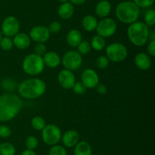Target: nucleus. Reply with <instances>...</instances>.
Segmentation results:
<instances>
[{"instance_id":"nucleus-1","label":"nucleus","mask_w":155,"mask_h":155,"mask_svg":"<svg viewBox=\"0 0 155 155\" xmlns=\"http://www.w3.org/2000/svg\"><path fill=\"white\" fill-rule=\"evenodd\" d=\"M23 107L21 97L5 93L0 95V121L8 122L18 115Z\"/></svg>"},{"instance_id":"nucleus-2","label":"nucleus","mask_w":155,"mask_h":155,"mask_svg":"<svg viewBox=\"0 0 155 155\" xmlns=\"http://www.w3.org/2000/svg\"><path fill=\"white\" fill-rule=\"evenodd\" d=\"M18 93L23 98L33 100L40 97L46 91V84L43 80L37 78L26 79L18 88Z\"/></svg>"},{"instance_id":"nucleus-3","label":"nucleus","mask_w":155,"mask_h":155,"mask_svg":"<svg viewBox=\"0 0 155 155\" xmlns=\"http://www.w3.org/2000/svg\"><path fill=\"white\" fill-rule=\"evenodd\" d=\"M117 18L121 23L130 24L137 21L140 15V8L133 2L124 1L120 2L115 9Z\"/></svg>"},{"instance_id":"nucleus-4","label":"nucleus","mask_w":155,"mask_h":155,"mask_svg":"<svg viewBox=\"0 0 155 155\" xmlns=\"http://www.w3.org/2000/svg\"><path fill=\"white\" fill-rule=\"evenodd\" d=\"M149 27L142 21H136L129 24L127 36L131 43L136 46H143L149 40Z\"/></svg>"},{"instance_id":"nucleus-5","label":"nucleus","mask_w":155,"mask_h":155,"mask_svg":"<svg viewBox=\"0 0 155 155\" xmlns=\"http://www.w3.org/2000/svg\"><path fill=\"white\" fill-rule=\"evenodd\" d=\"M45 66L42 56L35 53H30L26 56L22 62L23 70L26 74L30 76L40 74L44 71Z\"/></svg>"},{"instance_id":"nucleus-6","label":"nucleus","mask_w":155,"mask_h":155,"mask_svg":"<svg viewBox=\"0 0 155 155\" xmlns=\"http://www.w3.org/2000/svg\"><path fill=\"white\" fill-rule=\"evenodd\" d=\"M128 56L127 46L121 43H112L106 47V56L109 61L121 62Z\"/></svg>"},{"instance_id":"nucleus-7","label":"nucleus","mask_w":155,"mask_h":155,"mask_svg":"<svg viewBox=\"0 0 155 155\" xmlns=\"http://www.w3.org/2000/svg\"><path fill=\"white\" fill-rule=\"evenodd\" d=\"M61 131L54 124H48L42 130V139L47 145L53 146L58 144L61 139Z\"/></svg>"},{"instance_id":"nucleus-8","label":"nucleus","mask_w":155,"mask_h":155,"mask_svg":"<svg viewBox=\"0 0 155 155\" xmlns=\"http://www.w3.org/2000/svg\"><path fill=\"white\" fill-rule=\"evenodd\" d=\"M65 69L75 71L80 68L83 63V56L75 50H70L64 53L61 62Z\"/></svg>"},{"instance_id":"nucleus-9","label":"nucleus","mask_w":155,"mask_h":155,"mask_svg":"<svg viewBox=\"0 0 155 155\" xmlns=\"http://www.w3.org/2000/svg\"><path fill=\"white\" fill-rule=\"evenodd\" d=\"M117 24L115 20L110 18H104L98 22L95 30L98 35L104 38H107L113 36L117 31Z\"/></svg>"},{"instance_id":"nucleus-10","label":"nucleus","mask_w":155,"mask_h":155,"mask_svg":"<svg viewBox=\"0 0 155 155\" xmlns=\"http://www.w3.org/2000/svg\"><path fill=\"white\" fill-rule=\"evenodd\" d=\"M21 24L18 18L15 16H8L2 21L1 24L2 33L5 36L13 37L19 33Z\"/></svg>"},{"instance_id":"nucleus-11","label":"nucleus","mask_w":155,"mask_h":155,"mask_svg":"<svg viewBox=\"0 0 155 155\" xmlns=\"http://www.w3.org/2000/svg\"><path fill=\"white\" fill-rule=\"evenodd\" d=\"M50 34L51 33H50L48 27L42 25L33 27L29 33V36H30L31 40L34 41L36 43H45L49 39Z\"/></svg>"},{"instance_id":"nucleus-12","label":"nucleus","mask_w":155,"mask_h":155,"mask_svg":"<svg viewBox=\"0 0 155 155\" xmlns=\"http://www.w3.org/2000/svg\"><path fill=\"white\" fill-rule=\"evenodd\" d=\"M58 81L62 88L65 90H71L75 84L76 78L72 71L64 68L58 73Z\"/></svg>"},{"instance_id":"nucleus-13","label":"nucleus","mask_w":155,"mask_h":155,"mask_svg":"<svg viewBox=\"0 0 155 155\" xmlns=\"http://www.w3.org/2000/svg\"><path fill=\"white\" fill-rule=\"evenodd\" d=\"M81 82L86 88H95L99 84V76L92 68L84 70L81 76Z\"/></svg>"},{"instance_id":"nucleus-14","label":"nucleus","mask_w":155,"mask_h":155,"mask_svg":"<svg viewBox=\"0 0 155 155\" xmlns=\"http://www.w3.org/2000/svg\"><path fill=\"white\" fill-rule=\"evenodd\" d=\"M61 141L64 147H74L80 141V134L74 129L68 130L61 135Z\"/></svg>"},{"instance_id":"nucleus-15","label":"nucleus","mask_w":155,"mask_h":155,"mask_svg":"<svg viewBox=\"0 0 155 155\" xmlns=\"http://www.w3.org/2000/svg\"><path fill=\"white\" fill-rule=\"evenodd\" d=\"M44 64L47 67L51 68H55L60 65L61 58L54 51H48L42 56Z\"/></svg>"},{"instance_id":"nucleus-16","label":"nucleus","mask_w":155,"mask_h":155,"mask_svg":"<svg viewBox=\"0 0 155 155\" xmlns=\"http://www.w3.org/2000/svg\"><path fill=\"white\" fill-rule=\"evenodd\" d=\"M134 62L136 66L140 70L149 69L151 65V56L145 53H139L135 56Z\"/></svg>"},{"instance_id":"nucleus-17","label":"nucleus","mask_w":155,"mask_h":155,"mask_svg":"<svg viewBox=\"0 0 155 155\" xmlns=\"http://www.w3.org/2000/svg\"><path fill=\"white\" fill-rule=\"evenodd\" d=\"M13 43L18 50H26L30 46L31 39L27 33H18L13 36Z\"/></svg>"},{"instance_id":"nucleus-18","label":"nucleus","mask_w":155,"mask_h":155,"mask_svg":"<svg viewBox=\"0 0 155 155\" xmlns=\"http://www.w3.org/2000/svg\"><path fill=\"white\" fill-rule=\"evenodd\" d=\"M66 40L70 46L77 47V46L83 40V35L79 30L72 29L68 31L66 36Z\"/></svg>"},{"instance_id":"nucleus-19","label":"nucleus","mask_w":155,"mask_h":155,"mask_svg":"<svg viewBox=\"0 0 155 155\" xmlns=\"http://www.w3.org/2000/svg\"><path fill=\"white\" fill-rule=\"evenodd\" d=\"M111 11V4L107 0H101L95 6V15L101 18H107Z\"/></svg>"},{"instance_id":"nucleus-20","label":"nucleus","mask_w":155,"mask_h":155,"mask_svg":"<svg viewBox=\"0 0 155 155\" xmlns=\"http://www.w3.org/2000/svg\"><path fill=\"white\" fill-rule=\"evenodd\" d=\"M59 17L63 20H68L73 17L74 14V5L71 2L61 3L58 10Z\"/></svg>"},{"instance_id":"nucleus-21","label":"nucleus","mask_w":155,"mask_h":155,"mask_svg":"<svg viewBox=\"0 0 155 155\" xmlns=\"http://www.w3.org/2000/svg\"><path fill=\"white\" fill-rule=\"evenodd\" d=\"M92 149L89 142L86 141H79L74 146V155H92Z\"/></svg>"},{"instance_id":"nucleus-22","label":"nucleus","mask_w":155,"mask_h":155,"mask_svg":"<svg viewBox=\"0 0 155 155\" xmlns=\"http://www.w3.org/2000/svg\"><path fill=\"white\" fill-rule=\"evenodd\" d=\"M98 22V20L94 15H87L83 18L82 26L86 31L92 32L96 29Z\"/></svg>"},{"instance_id":"nucleus-23","label":"nucleus","mask_w":155,"mask_h":155,"mask_svg":"<svg viewBox=\"0 0 155 155\" xmlns=\"http://www.w3.org/2000/svg\"><path fill=\"white\" fill-rule=\"evenodd\" d=\"M91 48L96 51H101L104 50V47L106 46V41L104 37L99 36V35H95L91 40Z\"/></svg>"},{"instance_id":"nucleus-24","label":"nucleus","mask_w":155,"mask_h":155,"mask_svg":"<svg viewBox=\"0 0 155 155\" xmlns=\"http://www.w3.org/2000/svg\"><path fill=\"white\" fill-rule=\"evenodd\" d=\"M16 148L10 142H4L0 144V155H15Z\"/></svg>"},{"instance_id":"nucleus-25","label":"nucleus","mask_w":155,"mask_h":155,"mask_svg":"<svg viewBox=\"0 0 155 155\" xmlns=\"http://www.w3.org/2000/svg\"><path fill=\"white\" fill-rule=\"evenodd\" d=\"M31 126L33 129L36 131H42L46 126L45 119L42 118V116L36 115L34 116L31 120Z\"/></svg>"},{"instance_id":"nucleus-26","label":"nucleus","mask_w":155,"mask_h":155,"mask_svg":"<svg viewBox=\"0 0 155 155\" xmlns=\"http://www.w3.org/2000/svg\"><path fill=\"white\" fill-rule=\"evenodd\" d=\"M1 87L5 91H13L17 88V82L12 78H5L2 81Z\"/></svg>"},{"instance_id":"nucleus-27","label":"nucleus","mask_w":155,"mask_h":155,"mask_svg":"<svg viewBox=\"0 0 155 155\" xmlns=\"http://www.w3.org/2000/svg\"><path fill=\"white\" fill-rule=\"evenodd\" d=\"M13 40L12 39V37L5 36L4 37L1 38V40H0V47L2 48V50H5V51H9V50H11L13 48Z\"/></svg>"},{"instance_id":"nucleus-28","label":"nucleus","mask_w":155,"mask_h":155,"mask_svg":"<svg viewBox=\"0 0 155 155\" xmlns=\"http://www.w3.org/2000/svg\"><path fill=\"white\" fill-rule=\"evenodd\" d=\"M145 24L148 27H153L155 24V12L154 9H149L145 15Z\"/></svg>"},{"instance_id":"nucleus-29","label":"nucleus","mask_w":155,"mask_h":155,"mask_svg":"<svg viewBox=\"0 0 155 155\" xmlns=\"http://www.w3.org/2000/svg\"><path fill=\"white\" fill-rule=\"evenodd\" d=\"M39 145V140L36 136L30 135L27 137L25 141V146L27 149L29 150H34Z\"/></svg>"},{"instance_id":"nucleus-30","label":"nucleus","mask_w":155,"mask_h":155,"mask_svg":"<svg viewBox=\"0 0 155 155\" xmlns=\"http://www.w3.org/2000/svg\"><path fill=\"white\" fill-rule=\"evenodd\" d=\"M48 155H68V153L64 147L59 144H55L51 146L48 151Z\"/></svg>"},{"instance_id":"nucleus-31","label":"nucleus","mask_w":155,"mask_h":155,"mask_svg":"<svg viewBox=\"0 0 155 155\" xmlns=\"http://www.w3.org/2000/svg\"><path fill=\"white\" fill-rule=\"evenodd\" d=\"M77 49H78L77 52L82 56H84L89 53L92 48H91L90 43L87 40H82L81 43L77 46Z\"/></svg>"},{"instance_id":"nucleus-32","label":"nucleus","mask_w":155,"mask_h":155,"mask_svg":"<svg viewBox=\"0 0 155 155\" xmlns=\"http://www.w3.org/2000/svg\"><path fill=\"white\" fill-rule=\"evenodd\" d=\"M109 59L106 56H101L96 59V65L99 69H105L109 65Z\"/></svg>"},{"instance_id":"nucleus-33","label":"nucleus","mask_w":155,"mask_h":155,"mask_svg":"<svg viewBox=\"0 0 155 155\" xmlns=\"http://www.w3.org/2000/svg\"><path fill=\"white\" fill-rule=\"evenodd\" d=\"M62 25L59 21H52L51 24L48 25V29L49 30L50 33H58L61 30Z\"/></svg>"},{"instance_id":"nucleus-34","label":"nucleus","mask_w":155,"mask_h":155,"mask_svg":"<svg viewBox=\"0 0 155 155\" xmlns=\"http://www.w3.org/2000/svg\"><path fill=\"white\" fill-rule=\"evenodd\" d=\"M47 52L46 46L45 43H37L34 46V53L38 56H42Z\"/></svg>"},{"instance_id":"nucleus-35","label":"nucleus","mask_w":155,"mask_h":155,"mask_svg":"<svg viewBox=\"0 0 155 155\" xmlns=\"http://www.w3.org/2000/svg\"><path fill=\"white\" fill-rule=\"evenodd\" d=\"M74 90V92L77 94H83L86 91L87 88L85 87V85L81 81L76 82L74 86L72 88Z\"/></svg>"},{"instance_id":"nucleus-36","label":"nucleus","mask_w":155,"mask_h":155,"mask_svg":"<svg viewBox=\"0 0 155 155\" xmlns=\"http://www.w3.org/2000/svg\"><path fill=\"white\" fill-rule=\"evenodd\" d=\"M155 0H133V2L139 8H148L154 5Z\"/></svg>"},{"instance_id":"nucleus-37","label":"nucleus","mask_w":155,"mask_h":155,"mask_svg":"<svg viewBox=\"0 0 155 155\" xmlns=\"http://www.w3.org/2000/svg\"><path fill=\"white\" fill-rule=\"evenodd\" d=\"M11 135H12V130L8 126L4 125L0 126V138H7L10 137Z\"/></svg>"},{"instance_id":"nucleus-38","label":"nucleus","mask_w":155,"mask_h":155,"mask_svg":"<svg viewBox=\"0 0 155 155\" xmlns=\"http://www.w3.org/2000/svg\"><path fill=\"white\" fill-rule=\"evenodd\" d=\"M147 51L150 56H155V40H151L149 41L147 46Z\"/></svg>"},{"instance_id":"nucleus-39","label":"nucleus","mask_w":155,"mask_h":155,"mask_svg":"<svg viewBox=\"0 0 155 155\" xmlns=\"http://www.w3.org/2000/svg\"><path fill=\"white\" fill-rule=\"evenodd\" d=\"M95 88H96L97 92L100 94H105L107 92V87L104 84H98L95 87Z\"/></svg>"},{"instance_id":"nucleus-40","label":"nucleus","mask_w":155,"mask_h":155,"mask_svg":"<svg viewBox=\"0 0 155 155\" xmlns=\"http://www.w3.org/2000/svg\"><path fill=\"white\" fill-rule=\"evenodd\" d=\"M21 155H36V153L33 150H29V149H26L24 151L21 153Z\"/></svg>"},{"instance_id":"nucleus-41","label":"nucleus","mask_w":155,"mask_h":155,"mask_svg":"<svg viewBox=\"0 0 155 155\" xmlns=\"http://www.w3.org/2000/svg\"><path fill=\"white\" fill-rule=\"evenodd\" d=\"M71 1V3L73 5H83L86 0H69Z\"/></svg>"},{"instance_id":"nucleus-42","label":"nucleus","mask_w":155,"mask_h":155,"mask_svg":"<svg viewBox=\"0 0 155 155\" xmlns=\"http://www.w3.org/2000/svg\"><path fill=\"white\" fill-rule=\"evenodd\" d=\"M149 40H155V31L154 30L149 32Z\"/></svg>"},{"instance_id":"nucleus-43","label":"nucleus","mask_w":155,"mask_h":155,"mask_svg":"<svg viewBox=\"0 0 155 155\" xmlns=\"http://www.w3.org/2000/svg\"><path fill=\"white\" fill-rule=\"evenodd\" d=\"M58 2H60L61 3H65V2H68L69 0H58Z\"/></svg>"},{"instance_id":"nucleus-44","label":"nucleus","mask_w":155,"mask_h":155,"mask_svg":"<svg viewBox=\"0 0 155 155\" xmlns=\"http://www.w3.org/2000/svg\"><path fill=\"white\" fill-rule=\"evenodd\" d=\"M1 38H2V35H1V33H0V40H1Z\"/></svg>"}]
</instances>
